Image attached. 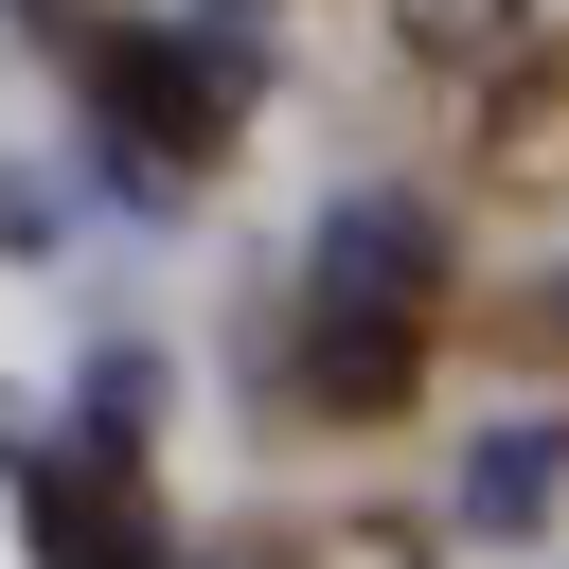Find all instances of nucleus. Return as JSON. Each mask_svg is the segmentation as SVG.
Masks as SVG:
<instances>
[{
    "instance_id": "1",
    "label": "nucleus",
    "mask_w": 569,
    "mask_h": 569,
    "mask_svg": "<svg viewBox=\"0 0 569 569\" xmlns=\"http://www.w3.org/2000/svg\"><path fill=\"white\" fill-rule=\"evenodd\" d=\"M89 107L124 124V160L142 178H213V71H196V36H89Z\"/></svg>"
},
{
    "instance_id": "8",
    "label": "nucleus",
    "mask_w": 569,
    "mask_h": 569,
    "mask_svg": "<svg viewBox=\"0 0 569 569\" xmlns=\"http://www.w3.org/2000/svg\"><path fill=\"white\" fill-rule=\"evenodd\" d=\"M231 569H249V551H231Z\"/></svg>"
},
{
    "instance_id": "3",
    "label": "nucleus",
    "mask_w": 569,
    "mask_h": 569,
    "mask_svg": "<svg viewBox=\"0 0 569 569\" xmlns=\"http://www.w3.org/2000/svg\"><path fill=\"white\" fill-rule=\"evenodd\" d=\"M302 391H320V409H391V391H409V320H373V302H320V338H302Z\"/></svg>"
},
{
    "instance_id": "4",
    "label": "nucleus",
    "mask_w": 569,
    "mask_h": 569,
    "mask_svg": "<svg viewBox=\"0 0 569 569\" xmlns=\"http://www.w3.org/2000/svg\"><path fill=\"white\" fill-rule=\"evenodd\" d=\"M160 533L107 498V480H71V462H36V569H142Z\"/></svg>"
},
{
    "instance_id": "5",
    "label": "nucleus",
    "mask_w": 569,
    "mask_h": 569,
    "mask_svg": "<svg viewBox=\"0 0 569 569\" xmlns=\"http://www.w3.org/2000/svg\"><path fill=\"white\" fill-rule=\"evenodd\" d=\"M551 480H569V445H551V427H498V445L462 462V516H498V533H533V516H551Z\"/></svg>"
},
{
    "instance_id": "2",
    "label": "nucleus",
    "mask_w": 569,
    "mask_h": 569,
    "mask_svg": "<svg viewBox=\"0 0 569 569\" xmlns=\"http://www.w3.org/2000/svg\"><path fill=\"white\" fill-rule=\"evenodd\" d=\"M445 284V231H427V196H338L320 213V302H373V320H409Z\"/></svg>"
},
{
    "instance_id": "6",
    "label": "nucleus",
    "mask_w": 569,
    "mask_h": 569,
    "mask_svg": "<svg viewBox=\"0 0 569 569\" xmlns=\"http://www.w3.org/2000/svg\"><path fill=\"white\" fill-rule=\"evenodd\" d=\"M142 427H160V356H89V445L124 462Z\"/></svg>"
},
{
    "instance_id": "7",
    "label": "nucleus",
    "mask_w": 569,
    "mask_h": 569,
    "mask_svg": "<svg viewBox=\"0 0 569 569\" xmlns=\"http://www.w3.org/2000/svg\"><path fill=\"white\" fill-rule=\"evenodd\" d=\"M409 36L462 71V53H516V36H533V0H409Z\"/></svg>"
}]
</instances>
